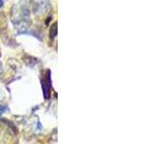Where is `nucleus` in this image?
Listing matches in <instances>:
<instances>
[{
	"label": "nucleus",
	"instance_id": "nucleus-1",
	"mask_svg": "<svg viewBox=\"0 0 154 144\" xmlns=\"http://www.w3.org/2000/svg\"><path fill=\"white\" fill-rule=\"evenodd\" d=\"M57 35V22H55L53 25L51 26V29H50V33H49V37L51 38H55Z\"/></svg>",
	"mask_w": 154,
	"mask_h": 144
},
{
	"label": "nucleus",
	"instance_id": "nucleus-3",
	"mask_svg": "<svg viewBox=\"0 0 154 144\" xmlns=\"http://www.w3.org/2000/svg\"><path fill=\"white\" fill-rule=\"evenodd\" d=\"M3 4H4V2H3V0H0V8H1V7L3 6Z\"/></svg>",
	"mask_w": 154,
	"mask_h": 144
},
{
	"label": "nucleus",
	"instance_id": "nucleus-2",
	"mask_svg": "<svg viewBox=\"0 0 154 144\" xmlns=\"http://www.w3.org/2000/svg\"><path fill=\"white\" fill-rule=\"evenodd\" d=\"M5 110H6V108H5L4 106H1V105H0V114H1Z\"/></svg>",
	"mask_w": 154,
	"mask_h": 144
}]
</instances>
